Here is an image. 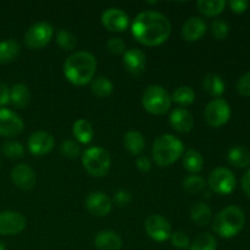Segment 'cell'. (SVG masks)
<instances>
[{"instance_id":"cell-46","label":"cell","mask_w":250,"mask_h":250,"mask_svg":"<svg viewBox=\"0 0 250 250\" xmlns=\"http://www.w3.org/2000/svg\"><path fill=\"white\" fill-rule=\"evenodd\" d=\"M0 250H5V244H4V242H1V241H0Z\"/></svg>"},{"instance_id":"cell-20","label":"cell","mask_w":250,"mask_h":250,"mask_svg":"<svg viewBox=\"0 0 250 250\" xmlns=\"http://www.w3.org/2000/svg\"><path fill=\"white\" fill-rule=\"evenodd\" d=\"M94 244L99 250H120L122 238L114 231H102L95 236Z\"/></svg>"},{"instance_id":"cell-29","label":"cell","mask_w":250,"mask_h":250,"mask_svg":"<svg viewBox=\"0 0 250 250\" xmlns=\"http://www.w3.org/2000/svg\"><path fill=\"white\" fill-rule=\"evenodd\" d=\"M197 6L203 15L208 17H214L221 14L226 7L225 0H199Z\"/></svg>"},{"instance_id":"cell-12","label":"cell","mask_w":250,"mask_h":250,"mask_svg":"<svg viewBox=\"0 0 250 250\" xmlns=\"http://www.w3.org/2000/svg\"><path fill=\"white\" fill-rule=\"evenodd\" d=\"M23 131L21 117L9 109H0V136L15 137Z\"/></svg>"},{"instance_id":"cell-37","label":"cell","mask_w":250,"mask_h":250,"mask_svg":"<svg viewBox=\"0 0 250 250\" xmlns=\"http://www.w3.org/2000/svg\"><path fill=\"white\" fill-rule=\"evenodd\" d=\"M60 151L63 156L68 159H76L81 154V146L76 141H65L60 146Z\"/></svg>"},{"instance_id":"cell-4","label":"cell","mask_w":250,"mask_h":250,"mask_svg":"<svg viewBox=\"0 0 250 250\" xmlns=\"http://www.w3.org/2000/svg\"><path fill=\"white\" fill-rule=\"evenodd\" d=\"M185 146L177 137L172 134H161L155 139L153 144V158L156 165L166 166L172 165L183 155Z\"/></svg>"},{"instance_id":"cell-19","label":"cell","mask_w":250,"mask_h":250,"mask_svg":"<svg viewBox=\"0 0 250 250\" xmlns=\"http://www.w3.org/2000/svg\"><path fill=\"white\" fill-rule=\"evenodd\" d=\"M207 33V23L199 17L187 20L182 27V37L187 42H197Z\"/></svg>"},{"instance_id":"cell-2","label":"cell","mask_w":250,"mask_h":250,"mask_svg":"<svg viewBox=\"0 0 250 250\" xmlns=\"http://www.w3.org/2000/svg\"><path fill=\"white\" fill-rule=\"evenodd\" d=\"M97 71V60L88 51H76L63 63V75L72 84L85 85L92 82Z\"/></svg>"},{"instance_id":"cell-22","label":"cell","mask_w":250,"mask_h":250,"mask_svg":"<svg viewBox=\"0 0 250 250\" xmlns=\"http://www.w3.org/2000/svg\"><path fill=\"white\" fill-rule=\"evenodd\" d=\"M31 102V92L23 83H17L10 90V103L19 109H24Z\"/></svg>"},{"instance_id":"cell-26","label":"cell","mask_w":250,"mask_h":250,"mask_svg":"<svg viewBox=\"0 0 250 250\" xmlns=\"http://www.w3.org/2000/svg\"><path fill=\"white\" fill-rule=\"evenodd\" d=\"M72 133L80 143L88 144L92 142L93 136H94V129L87 120L81 119L73 124Z\"/></svg>"},{"instance_id":"cell-39","label":"cell","mask_w":250,"mask_h":250,"mask_svg":"<svg viewBox=\"0 0 250 250\" xmlns=\"http://www.w3.org/2000/svg\"><path fill=\"white\" fill-rule=\"evenodd\" d=\"M237 92L243 97H250V72L244 73L243 76L239 77L237 81Z\"/></svg>"},{"instance_id":"cell-7","label":"cell","mask_w":250,"mask_h":250,"mask_svg":"<svg viewBox=\"0 0 250 250\" xmlns=\"http://www.w3.org/2000/svg\"><path fill=\"white\" fill-rule=\"evenodd\" d=\"M208 185H209L210 189L217 194H229L236 188V176L229 168L217 167L210 172Z\"/></svg>"},{"instance_id":"cell-42","label":"cell","mask_w":250,"mask_h":250,"mask_svg":"<svg viewBox=\"0 0 250 250\" xmlns=\"http://www.w3.org/2000/svg\"><path fill=\"white\" fill-rule=\"evenodd\" d=\"M229 5L233 12H236V14H243L248 9L249 2L247 0H231V1H229Z\"/></svg>"},{"instance_id":"cell-23","label":"cell","mask_w":250,"mask_h":250,"mask_svg":"<svg viewBox=\"0 0 250 250\" xmlns=\"http://www.w3.org/2000/svg\"><path fill=\"white\" fill-rule=\"evenodd\" d=\"M190 219L198 226H208L212 220L211 209L203 202L194 203L190 208Z\"/></svg>"},{"instance_id":"cell-25","label":"cell","mask_w":250,"mask_h":250,"mask_svg":"<svg viewBox=\"0 0 250 250\" xmlns=\"http://www.w3.org/2000/svg\"><path fill=\"white\" fill-rule=\"evenodd\" d=\"M203 87L207 90L208 94L215 98L221 97L226 89L224 80L216 73H209V75L205 76L204 81H203Z\"/></svg>"},{"instance_id":"cell-1","label":"cell","mask_w":250,"mask_h":250,"mask_svg":"<svg viewBox=\"0 0 250 250\" xmlns=\"http://www.w3.org/2000/svg\"><path fill=\"white\" fill-rule=\"evenodd\" d=\"M132 34L139 43L156 46L165 43L171 34V23L165 15L156 11H143L132 23Z\"/></svg>"},{"instance_id":"cell-5","label":"cell","mask_w":250,"mask_h":250,"mask_svg":"<svg viewBox=\"0 0 250 250\" xmlns=\"http://www.w3.org/2000/svg\"><path fill=\"white\" fill-rule=\"evenodd\" d=\"M82 164L89 175L94 177H103L109 172L111 158L102 146H92L83 153Z\"/></svg>"},{"instance_id":"cell-45","label":"cell","mask_w":250,"mask_h":250,"mask_svg":"<svg viewBox=\"0 0 250 250\" xmlns=\"http://www.w3.org/2000/svg\"><path fill=\"white\" fill-rule=\"evenodd\" d=\"M241 183H242V188H243L247 197L250 198V168L243 175Z\"/></svg>"},{"instance_id":"cell-35","label":"cell","mask_w":250,"mask_h":250,"mask_svg":"<svg viewBox=\"0 0 250 250\" xmlns=\"http://www.w3.org/2000/svg\"><path fill=\"white\" fill-rule=\"evenodd\" d=\"M56 42L63 50H72L77 44V38L72 32L67 31V29H60L56 36Z\"/></svg>"},{"instance_id":"cell-3","label":"cell","mask_w":250,"mask_h":250,"mask_svg":"<svg viewBox=\"0 0 250 250\" xmlns=\"http://www.w3.org/2000/svg\"><path fill=\"white\" fill-rule=\"evenodd\" d=\"M246 225V214L236 205L225 208L215 216L212 229L222 238H232L243 229Z\"/></svg>"},{"instance_id":"cell-11","label":"cell","mask_w":250,"mask_h":250,"mask_svg":"<svg viewBox=\"0 0 250 250\" xmlns=\"http://www.w3.org/2000/svg\"><path fill=\"white\" fill-rule=\"evenodd\" d=\"M26 225V217L20 212H0V234L2 236H14V234L20 233L23 231Z\"/></svg>"},{"instance_id":"cell-15","label":"cell","mask_w":250,"mask_h":250,"mask_svg":"<svg viewBox=\"0 0 250 250\" xmlns=\"http://www.w3.org/2000/svg\"><path fill=\"white\" fill-rule=\"evenodd\" d=\"M55 144V139L49 132L38 131L31 134L28 139V149L33 155L43 156L51 151Z\"/></svg>"},{"instance_id":"cell-13","label":"cell","mask_w":250,"mask_h":250,"mask_svg":"<svg viewBox=\"0 0 250 250\" xmlns=\"http://www.w3.org/2000/svg\"><path fill=\"white\" fill-rule=\"evenodd\" d=\"M102 23L105 28L111 32H124L128 27L129 17L124 10L110 7L103 12Z\"/></svg>"},{"instance_id":"cell-34","label":"cell","mask_w":250,"mask_h":250,"mask_svg":"<svg viewBox=\"0 0 250 250\" xmlns=\"http://www.w3.org/2000/svg\"><path fill=\"white\" fill-rule=\"evenodd\" d=\"M1 151L6 158L12 159V160L22 158L24 154V149L23 146H22V144L16 141L5 142V143L1 146Z\"/></svg>"},{"instance_id":"cell-36","label":"cell","mask_w":250,"mask_h":250,"mask_svg":"<svg viewBox=\"0 0 250 250\" xmlns=\"http://www.w3.org/2000/svg\"><path fill=\"white\" fill-rule=\"evenodd\" d=\"M229 26L226 21L221 19H216L211 23V33L217 41H222L229 36Z\"/></svg>"},{"instance_id":"cell-31","label":"cell","mask_w":250,"mask_h":250,"mask_svg":"<svg viewBox=\"0 0 250 250\" xmlns=\"http://www.w3.org/2000/svg\"><path fill=\"white\" fill-rule=\"evenodd\" d=\"M92 92L99 98H107L114 92V84L107 77H98L92 82Z\"/></svg>"},{"instance_id":"cell-9","label":"cell","mask_w":250,"mask_h":250,"mask_svg":"<svg viewBox=\"0 0 250 250\" xmlns=\"http://www.w3.org/2000/svg\"><path fill=\"white\" fill-rule=\"evenodd\" d=\"M205 120L211 127H221L229 122L231 117V107L222 98L211 100L205 107Z\"/></svg>"},{"instance_id":"cell-21","label":"cell","mask_w":250,"mask_h":250,"mask_svg":"<svg viewBox=\"0 0 250 250\" xmlns=\"http://www.w3.org/2000/svg\"><path fill=\"white\" fill-rule=\"evenodd\" d=\"M227 160L234 167H248L250 165V150L244 146H232L227 154Z\"/></svg>"},{"instance_id":"cell-18","label":"cell","mask_w":250,"mask_h":250,"mask_svg":"<svg viewBox=\"0 0 250 250\" xmlns=\"http://www.w3.org/2000/svg\"><path fill=\"white\" fill-rule=\"evenodd\" d=\"M170 125L175 131L180 133H188L194 126V117L188 110L183 107H176L170 114Z\"/></svg>"},{"instance_id":"cell-33","label":"cell","mask_w":250,"mask_h":250,"mask_svg":"<svg viewBox=\"0 0 250 250\" xmlns=\"http://www.w3.org/2000/svg\"><path fill=\"white\" fill-rule=\"evenodd\" d=\"M183 189L186 190L189 194H199L200 192H203L205 188V181L204 178L200 177V176H188L183 180L182 182Z\"/></svg>"},{"instance_id":"cell-44","label":"cell","mask_w":250,"mask_h":250,"mask_svg":"<svg viewBox=\"0 0 250 250\" xmlns=\"http://www.w3.org/2000/svg\"><path fill=\"white\" fill-rule=\"evenodd\" d=\"M10 103V89L5 83H0V106Z\"/></svg>"},{"instance_id":"cell-43","label":"cell","mask_w":250,"mask_h":250,"mask_svg":"<svg viewBox=\"0 0 250 250\" xmlns=\"http://www.w3.org/2000/svg\"><path fill=\"white\" fill-rule=\"evenodd\" d=\"M136 165L137 167H138V170L142 171V172H148V171L151 168L150 160L144 155H139L138 158H137Z\"/></svg>"},{"instance_id":"cell-14","label":"cell","mask_w":250,"mask_h":250,"mask_svg":"<svg viewBox=\"0 0 250 250\" xmlns=\"http://www.w3.org/2000/svg\"><path fill=\"white\" fill-rule=\"evenodd\" d=\"M111 199L103 192H93L85 199V208L93 216L104 217L111 211Z\"/></svg>"},{"instance_id":"cell-38","label":"cell","mask_w":250,"mask_h":250,"mask_svg":"<svg viewBox=\"0 0 250 250\" xmlns=\"http://www.w3.org/2000/svg\"><path fill=\"white\" fill-rule=\"evenodd\" d=\"M171 242H172L173 246L176 248H181V249H186L189 247L190 241H189V237L185 233V232H173L171 234Z\"/></svg>"},{"instance_id":"cell-27","label":"cell","mask_w":250,"mask_h":250,"mask_svg":"<svg viewBox=\"0 0 250 250\" xmlns=\"http://www.w3.org/2000/svg\"><path fill=\"white\" fill-rule=\"evenodd\" d=\"M20 44L15 39L0 42V63H10L19 56Z\"/></svg>"},{"instance_id":"cell-6","label":"cell","mask_w":250,"mask_h":250,"mask_svg":"<svg viewBox=\"0 0 250 250\" xmlns=\"http://www.w3.org/2000/svg\"><path fill=\"white\" fill-rule=\"evenodd\" d=\"M171 95L160 85H150L142 97L143 107L151 115H164L171 107Z\"/></svg>"},{"instance_id":"cell-16","label":"cell","mask_w":250,"mask_h":250,"mask_svg":"<svg viewBox=\"0 0 250 250\" xmlns=\"http://www.w3.org/2000/svg\"><path fill=\"white\" fill-rule=\"evenodd\" d=\"M11 178L15 186L22 190L32 189L37 181L34 171L26 164H20L15 166L11 171Z\"/></svg>"},{"instance_id":"cell-28","label":"cell","mask_w":250,"mask_h":250,"mask_svg":"<svg viewBox=\"0 0 250 250\" xmlns=\"http://www.w3.org/2000/svg\"><path fill=\"white\" fill-rule=\"evenodd\" d=\"M183 166L190 173H198L204 166V159L199 151L189 149L183 155Z\"/></svg>"},{"instance_id":"cell-40","label":"cell","mask_w":250,"mask_h":250,"mask_svg":"<svg viewBox=\"0 0 250 250\" xmlns=\"http://www.w3.org/2000/svg\"><path fill=\"white\" fill-rule=\"evenodd\" d=\"M107 49L111 54H115V55H120V54H125V49H126V44L119 37H112V38L109 39L107 42Z\"/></svg>"},{"instance_id":"cell-30","label":"cell","mask_w":250,"mask_h":250,"mask_svg":"<svg viewBox=\"0 0 250 250\" xmlns=\"http://www.w3.org/2000/svg\"><path fill=\"white\" fill-rule=\"evenodd\" d=\"M171 100L180 106H188L194 103L195 93L188 85H182L173 92V94L171 95Z\"/></svg>"},{"instance_id":"cell-17","label":"cell","mask_w":250,"mask_h":250,"mask_svg":"<svg viewBox=\"0 0 250 250\" xmlns=\"http://www.w3.org/2000/svg\"><path fill=\"white\" fill-rule=\"evenodd\" d=\"M122 62H124L125 68L129 73L138 76L143 73L144 70H146V54L141 49H129V50L125 51Z\"/></svg>"},{"instance_id":"cell-10","label":"cell","mask_w":250,"mask_h":250,"mask_svg":"<svg viewBox=\"0 0 250 250\" xmlns=\"http://www.w3.org/2000/svg\"><path fill=\"white\" fill-rule=\"evenodd\" d=\"M144 227H146V234L156 242L167 241L172 234V227L170 222L160 215H150L146 219Z\"/></svg>"},{"instance_id":"cell-24","label":"cell","mask_w":250,"mask_h":250,"mask_svg":"<svg viewBox=\"0 0 250 250\" xmlns=\"http://www.w3.org/2000/svg\"><path fill=\"white\" fill-rule=\"evenodd\" d=\"M124 146L133 155H141L146 149V139L138 131H129L124 137Z\"/></svg>"},{"instance_id":"cell-41","label":"cell","mask_w":250,"mask_h":250,"mask_svg":"<svg viewBox=\"0 0 250 250\" xmlns=\"http://www.w3.org/2000/svg\"><path fill=\"white\" fill-rule=\"evenodd\" d=\"M132 200V195L131 193L127 192L125 189H120L115 193L114 195V202L115 204L119 205V207H125V205L129 204Z\"/></svg>"},{"instance_id":"cell-32","label":"cell","mask_w":250,"mask_h":250,"mask_svg":"<svg viewBox=\"0 0 250 250\" xmlns=\"http://www.w3.org/2000/svg\"><path fill=\"white\" fill-rule=\"evenodd\" d=\"M217 242L212 234L200 233L190 246V250H216Z\"/></svg>"},{"instance_id":"cell-8","label":"cell","mask_w":250,"mask_h":250,"mask_svg":"<svg viewBox=\"0 0 250 250\" xmlns=\"http://www.w3.org/2000/svg\"><path fill=\"white\" fill-rule=\"evenodd\" d=\"M54 36V28L48 22H38L27 29L24 34V43L32 50L45 46Z\"/></svg>"}]
</instances>
